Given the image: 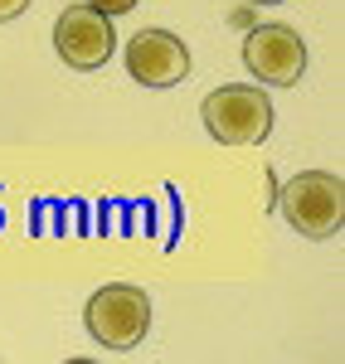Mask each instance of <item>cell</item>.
I'll return each mask as SVG.
<instances>
[{"label":"cell","mask_w":345,"mask_h":364,"mask_svg":"<svg viewBox=\"0 0 345 364\" xmlns=\"http://www.w3.org/2000/svg\"><path fill=\"white\" fill-rule=\"evenodd\" d=\"M29 5H34V0H0V25H5V20H15V15H25Z\"/></svg>","instance_id":"8"},{"label":"cell","mask_w":345,"mask_h":364,"mask_svg":"<svg viewBox=\"0 0 345 364\" xmlns=\"http://www.w3.org/2000/svg\"><path fill=\"white\" fill-rule=\"evenodd\" d=\"M87 5H92V10H102V15H127V10H137V5H142V0H87Z\"/></svg>","instance_id":"7"},{"label":"cell","mask_w":345,"mask_h":364,"mask_svg":"<svg viewBox=\"0 0 345 364\" xmlns=\"http://www.w3.org/2000/svg\"><path fill=\"white\" fill-rule=\"evenodd\" d=\"M253 5H282V0H253Z\"/></svg>","instance_id":"9"},{"label":"cell","mask_w":345,"mask_h":364,"mask_svg":"<svg viewBox=\"0 0 345 364\" xmlns=\"http://www.w3.org/2000/svg\"><path fill=\"white\" fill-rule=\"evenodd\" d=\"M127 73L142 87H175L190 73V49L171 29H142L127 39Z\"/></svg>","instance_id":"6"},{"label":"cell","mask_w":345,"mask_h":364,"mask_svg":"<svg viewBox=\"0 0 345 364\" xmlns=\"http://www.w3.org/2000/svg\"><path fill=\"white\" fill-rule=\"evenodd\" d=\"M54 49L68 68L78 73H97L117 49V34H112V15L92 10V5H68L54 25Z\"/></svg>","instance_id":"4"},{"label":"cell","mask_w":345,"mask_h":364,"mask_svg":"<svg viewBox=\"0 0 345 364\" xmlns=\"http://www.w3.org/2000/svg\"><path fill=\"white\" fill-rule=\"evenodd\" d=\"M243 63L258 83L297 87L302 73H307V44L292 25H258L243 39Z\"/></svg>","instance_id":"5"},{"label":"cell","mask_w":345,"mask_h":364,"mask_svg":"<svg viewBox=\"0 0 345 364\" xmlns=\"http://www.w3.org/2000/svg\"><path fill=\"white\" fill-rule=\"evenodd\" d=\"M302 238H336L345 224V180L331 170H302L272 199Z\"/></svg>","instance_id":"1"},{"label":"cell","mask_w":345,"mask_h":364,"mask_svg":"<svg viewBox=\"0 0 345 364\" xmlns=\"http://www.w3.org/2000/svg\"><path fill=\"white\" fill-rule=\"evenodd\" d=\"M204 132L219 146H258L272 132V102L258 83H224L200 102Z\"/></svg>","instance_id":"3"},{"label":"cell","mask_w":345,"mask_h":364,"mask_svg":"<svg viewBox=\"0 0 345 364\" xmlns=\"http://www.w3.org/2000/svg\"><path fill=\"white\" fill-rule=\"evenodd\" d=\"M83 321H87V336L97 340L102 350L127 355L151 331V296L142 287H132V282H107V287H97L87 296Z\"/></svg>","instance_id":"2"}]
</instances>
